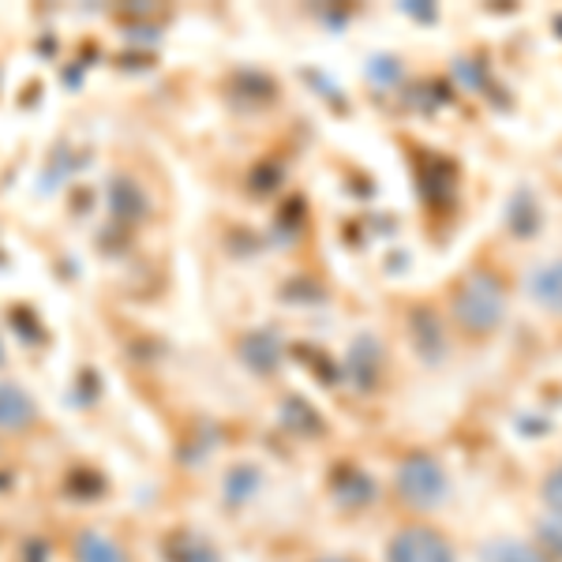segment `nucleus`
Instances as JSON below:
<instances>
[{"label": "nucleus", "instance_id": "nucleus-1", "mask_svg": "<svg viewBox=\"0 0 562 562\" xmlns=\"http://www.w3.org/2000/svg\"><path fill=\"white\" fill-rule=\"evenodd\" d=\"M397 492L409 498L413 506H435L447 495V476L431 458H413L405 461L402 476H397Z\"/></svg>", "mask_w": 562, "mask_h": 562}, {"label": "nucleus", "instance_id": "nucleus-2", "mask_svg": "<svg viewBox=\"0 0 562 562\" xmlns=\"http://www.w3.org/2000/svg\"><path fill=\"white\" fill-rule=\"evenodd\" d=\"M390 562H458L450 543L431 529H405L390 540Z\"/></svg>", "mask_w": 562, "mask_h": 562}, {"label": "nucleus", "instance_id": "nucleus-3", "mask_svg": "<svg viewBox=\"0 0 562 562\" xmlns=\"http://www.w3.org/2000/svg\"><path fill=\"white\" fill-rule=\"evenodd\" d=\"M461 315H465V323H473V326H480V330H487L495 319H498V293H495V285L492 281H473L469 285V293L461 296Z\"/></svg>", "mask_w": 562, "mask_h": 562}, {"label": "nucleus", "instance_id": "nucleus-4", "mask_svg": "<svg viewBox=\"0 0 562 562\" xmlns=\"http://www.w3.org/2000/svg\"><path fill=\"white\" fill-rule=\"evenodd\" d=\"M34 397L15 383H0V428L20 431L34 420Z\"/></svg>", "mask_w": 562, "mask_h": 562}, {"label": "nucleus", "instance_id": "nucleus-5", "mask_svg": "<svg viewBox=\"0 0 562 562\" xmlns=\"http://www.w3.org/2000/svg\"><path fill=\"white\" fill-rule=\"evenodd\" d=\"M76 562H128V555H124V548L113 537L87 529L76 540Z\"/></svg>", "mask_w": 562, "mask_h": 562}, {"label": "nucleus", "instance_id": "nucleus-6", "mask_svg": "<svg viewBox=\"0 0 562 562\" xmlns=\"http://www.w3.org/2000/svg\"><path fill=\"white\" fill-rule=\"evenodd\" d=\"M529 293L537 296L543 307H551V312H562V262L537 270V274L529 278Z\"/></svg>", "mask_w": 562, "mask_h": 562}, {"label": "nucleus", "instance_id": "nucleus-7", "mask_svg": "<svg viewBox=\"0 0 562 562\" xmlns=\"http://www.w3.org/2000/svg\"><path fill=\"white\" fill-rule=\"evenodd\" d=\"M109 206L121 217H143V211H147V203H143L139 188L132 180H113L109 184Z\"/></svg>", "mask_w": 562, "mask_h": 562}, {"label": "nucleus", "instance_id": "nucleus-8", "mask_svg": "<svg viewBox=\"0 0 562 562\" xmlns=\"http://www.w3.org/2000/svg\"><path fill=\"white\" fill-rule=\"evenodd\" d=\"M262 476L256 473L251 465H237L229 476H225V495H229V503H248L251 495L259 492Z\"/></svg>", "mask_w": 562, "mask_h": 562}, {"label": "nucleus", "instance_id": "nucleus-9", "mask_svg": "<svg viewBox=\"0 0 562 562\" xmlns=\"http://www.w3.org/2000/svg\"><path fill=\"white\" fill-rule=\"evenodd\" d=\"M487 559L492 562H543L537 551L525 548V543H495V548L487 551Z\"/></svg>", "mask_w": 562, "mask_h": 562}, {"label": "nucleus", "instance_id": "nucleus-10", "mask_svg": "<svg viewBox=\"0 0 562 562\" xmlns=\"http://www.w3.org/2000/svg\"><path fill=\"white\" fill-rule=\"evenodd\" d=\"M169 562H217V555L206 548V540H195L192 551H184V543H169Z\"/></svg>", "mask_w": 562, "mask_h": 562}, {"label": "nucleus", "instance_id": "nucleus-11", "mask_svg": "<svg viewBox=\"0 0 562 562\" xmlns=\"http://www.w3.org/2000/svg\"><path fill=\"white\" fill-rule=\"evenodd\" d=\"M543 540H548L555 551H562V514H555V518L543 525Z\"/></svg>", "mask_w": 562, "mask_h": 562}, {"label": "nucleus", "instance_id": "nucleus-12", "mask_svg": "<svg viewBox=\"0 0 562 562\" xmlns=\"http://www.w3.org/2000/svg\"><path fill=\"white\" fill-rule=\"evenodd\" d=\"M0 364H4V346H0Z\"/></svg>", "mask_w": 562, "mask_h": 562}, {"label": "nucleus", "instance_id": "nucleus-13", "mask_svg": "<svg viewBox=\"0 0 562 562\" xmlns=\"http://www.w3.org/2000/svg\"><path fill=\"white\" fill-rule=\"evenodd\" d=\"M323 562H346V559H323Z\"/></svg>", "mask_w": 562, "mask_h": 562}, {"label": "nucleus", "instance_id": "nucleus-14", "mask_svg": "<svg viewBox=\"0 0 562 562\" xmlns=\"http://www.w3.org/2000/svg\"><path fill=\"white\" fill-rule=\"evenodd\" d=\"M559 484H562V476H559ZM559 495H562V487H559Z\"/></svg>", "mask_w": 562, "mask_h": 562}]
</instances>
